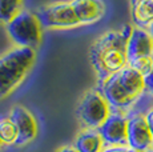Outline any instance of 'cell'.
<instances>
[{
    "label": "cell",
    "instance_id": "obj_20",
    "mask_svg": "<svg viewBox=\"0 0 153 152\" xmlns=\"http://www.w3.org/2000/svg\"><path fill=\"white\" fill-rule=\"evenodd\" d=\"M57 152H79V150L76 147H72V145H67V147L60 148Z\"/></svg>",
    "mask_w": 153,
    "mask_h": 152
},
{
    "label": "cell",
    "instance_id": "obj_17",
    "mask_svg": "<svg viewBox=\"0 0 153 152\" xmlns=\"http://www.w3.org/2000/svg\"><path fill=\"white\" fill-rule=\"evenodd\" d=\"M144 79H145V87H146V91L149 93H152L153 95V67L151 69V72H149L148 75L144 76Z\"/></svg>",
    "mask_w": 153,
    "mask_h": 152
},
{
    "label": "cell",
    "instance_id": "obj_8",
    "mask_svg": "<svg viewBox=\"0 0 153 152\" xmlns=\"http://www.w3.org/2000/svg\"><path fill=\"white\" fill-rule=\"evenodd\" d=\"M128 147L139 152L153 150L152 131L143 113H134L128 118Z\"/></svg>",
    "mask_w": 153,
    "mask_h": 152
},
{
    "label": "cell",
    "instance_id": "obj_1",
    "mask_svg": "<svg viewBox=\"0 0 153 152\" xmlns=\"http://www.w3.org/2000/svg\"><path fill=\"white\" fill-rule=\"evenodd\" d=\"M131 31L132 27L129 25L108 31L93 43L91 48V61L97 72L100 83L128 66L126 43Z\"/></svg>",
    "mask_w": 153,
    "mask_h": 152
},
{
    "label": "cell",
    "instance_id": "obj_21",
    "mask_svg": "<svg viewBox=\"0 0 153 152\" xmlns=\"http://www.w3.org/2000/svg\"><path fill=\"white\" fill-rule=\"evenodd\" d=\"M148 30H149V32H151V35H152V37H153V23H152L151 25H149Z\"/></svg>",
    "mask_w": 153,
    "mask_h": 152
},
{
    "label": "cell",
    "instance_id": "obj_10",
    "mask_svg": "<svg viewBox=\"0 0 153 152\" xmlns=\"http://www.w3.org/2000/svg\"><path fill=\"white\" fill-rule=\"evenodd\" d=\"M11 120L15 123L17 130V140L15 145H25L36 137L37 135V123L33 115L22 106H16L10 111Z\"/></svg>",
    "mask_w": 153,
    "mask_h": 152
},
{
    "label": "cell",
    "instance_id": "obj_18",
    "mask_svg": "<svg viewBox=\"0 0 153 152\" xmlns=\"http://www.w3.org/2000/svg\"><path fill=\"white\" fill-rule=\"evenodd\" d=\"M131 147L123 145V147H105L102 152H129Z\"/></svg>",
    "mask_w": 153,
    "mask_h": 152
},
{
    "label": "cell",
    "instance_id": "obj_15",
    "mask_svg": "<svg viewBox=\"0 0 153 152\" xmlns=\"http://www.w3.org/2000/svg\"><path fill=\"white\" fill-rule=\"evenodd\" d=\"M0 140L3 144H16L17 130L10 116L0 119Z\"/></svg>",
    "mask_w": 153,
    "mask_h": 152
},
{
    "label": "cell",
    "instance_id": "obj_3",
    "mask_svg": "<svg viewBox=\"0 0 153 152\" xmlns=\"http://www.w3.org/2000/svg\"><path fill=\"white\" fill-rule=\"evenodd\" d=\"M35 60V49L25 47H15L0 56V99L11 95L23 83Z\"/></svg>",
    "mask_w": 153,
    "mask_h": 152
},
{
    "label": "cell",
    "instance_id": "obj_2",
    "mask_svg": "<svg viewBox=\"0 0 153 152\" xmlns=\"http://www.w3.org/2000/svg\"><path fill=\"white\" fill-rule=\"evenodd\" d=\"M100 91L112 110L121 113L128 111L140 96L146 92L145 79L140 72L126 66L121 71L101 81Z\"/></svg>",
    "mask_w": 153,
    "mask_h": 152
},
{
    "label": "cell",
    "instance_id": "obj_14",
    "mask_svg": "<svg viewBox=\"0 0 153 152\" xmlns=\"http://www.w3.org/2000/svg\"><path fill=\"white\" fill-rule=\"evenodd\" d=\"M24 0H0V23L8 24L23 11Z\"/></svg>",
    "mask_w": 153,
    "mask_h": 152
},
{
    "label": "cell",
    "instance_id": "obj_22",
    "mask_svg": "<svg viewBox=\"0 0 153 152\" xmlns=\"http://www.w3.org/2000/svg\"><path fill=\"white\" fill-rule=\"evenodd\" d=\"M1 145H4V144H3V142H1V140H0V148H1Z\"/></svg>",
    "mask_w": 153,
    "mask_h": 152
},
{
    "label": "cell",
    "instance_id": "obj_11",
    "mask_svg": "<svg viewBox=\"0 0 153 152\" xmlns=\"http://www.w3.org/2000/svg\"><path fill=\"white\" fill-rule=\"evenodd\" d=\"M80 25L99 22L105 15V3L102 0H69Z\"/></svg>",
    "mask_w": 153,
    "mask_h": 152
},
{
    "label": "cell",
    "instance_id": "obj_6",
    "mask_svg": "<svg viewBox=\"0 0 153 152\" xmlns=\"http://www.w3.org/2000/svg\"><path fill=\"white\" fill-rule=\"evenodd\" d=\"M43 28L68 30L80 25L71 1H56L45 5L37 13Z\"/></svg>",
    "mask_w": 153,
    "mask_h": 152
},
{
    "label": "cell",
    "instance_id": "obj_16",
    "mask_svg": "<svg viewBox=\"0 0 153 152\" xmlns=\"http://www.w3.org/2000/svg\"><path fill=\"white\" fill-rule=\"evenodd\" d=\"M128 66L132 67L133 69H136L137 72H140L143 76H145L151 72V69L153 67V56L152 57H141V59L133 60L132 63H129Z\"/></svg>",
    "mask_w": 153,
    "mask_h": 152
},
{
    "label": "cell",
    "instance_id": "obj_9",
    "mask_svg": "<svg viewBox=\"0 0 153 152\" xmlns=\"http://www.w3.org/2000/svg\"><path fill=\"white\" fill-rule=\"evenodd\" d=\"M126 56L128 64L141 57L153 56V37L148 28H141L137 25L132 27L126 43Z\"/></svg>",
    "mask_w": 153,
    "mask_h": 152
},
{
    "label": "cell",
    "instance_id": "obj_24",
    "mask_svg": "<svg viewBox=\"0 0 153 152\" xmlns=\"http://www.w3.org/2000/svg\"><path fill=\"white\" fill-rule=\"evenodd\" d=\"M148 152H153V150H151V151H148Z\"/></svg>",
    "mask_w": 153,
    "mask_h": 152
},
{
    "label": "cell",
    "instance_id": "obj_19",
    "mask_svg": "<svg viewBox=\"0 0 153 152\" xmlns=\"http://www.w3.org/2000/svg\"><path fill=\"white\" fill-rule=\"evenodd\" d=\"M145 118H146V121H148V125H149V128H151L152 135H153V107L145 113Z\"/></svg>",
    "mask_w": 153,
    "mask_h": 152
},
{
    "label": "cell",
    "instance_id": "obj_23",
    "mask_svg": "<svg viewBox=\"0 0 153 152\" xmlns=\"http://www.w3.org/2000/svg\"><path fill=\"white\" fill-rule=\"evenodd\" d=\"M134 1H136V0H131V5H132V4H133V3H134Z\"/></svg>",
    "mask_w": 153,
    "mask_h": 152
},
{
    "label": "cell",
    "instance_id": "obj_12",
    "mask_svg": "<svg viewBox=\"0 0 153 152\" xmlns=\"http://www.w3.org/2000/svg\"><path fill=\"white\" fill-rule=\"evenodd\" d=\"M75 147L79 152H102L107 145L99 130H85L77 136Z\"/></svg>",
    "mask_w": 153,
    "mask_h": 152
},
{
    "label": "cell",
    "instance_id": "obj_13",
    "mask_svg": "<svg viewBox=\"0 0 153 152\" xmlns=\"http://www.w3.org/2000/svg\"><path fill=\"white\" fill-rule=\"evenodd\" d=\"M132 19L141 28H149L153 23V0H136L132 4Z\"/></svg>",
    "mask_w": 153,
    "mask_h": 152
},
{
    "label": "cell",
    "instance_id": "obj_7",
    "mask_svg": "<svg viewBox=\"0 0 153 152\" xmlns=\"http://www.w3.org/2000/svg\"><path fill=\"white\" fill-rule=\"evenodd\" d=\"M99 132L107 147L128 145V116L120 112H112L99 128Z\"/></svg>",
    "mask_w": 153,
    "mask_h": 152
},
{
    "label": "cell",
    "instance_id": "obj_4",
    "mask_svg": "<svg viewBox=\"0 0 153 152\" xmlns=\"http://www.w3.org/2000/svg\"><path fill=\"white\" fill-rule=\"evenodd\" d=\"M43 25L35 13L24 11L15 16L7 24V32L16 47L36 48L42 42Z\"/></svg>",
    "mask_w": 153,
    "mask_h": 152
},
{
    "label": "cell",
    "instance_id": "obj_5",
    "mask_svg": "<svg viewBox=\"0 0 153 152\" xmlns=\"http://www.w3.org/2000/svg\"><path fill=\"white\" fill-rule=\"evenodd\" d=\"M112 108L100 89H91L77 107V116L87 130H99L109 118Z\"/></svg>",
    "mask_w": 153,
    "mask_h": 152
}]
</instances>
